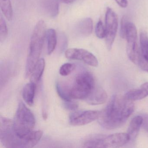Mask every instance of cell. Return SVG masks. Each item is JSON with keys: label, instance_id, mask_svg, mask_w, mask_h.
Masks as SVG:
<instances>
[{"label": "cell", "instance_id": "5bb4252c", "mask_svg": "<svg viewBox=\"0 0 148 148\" xmlns=\"http://www.w3.org/2000/svg\"><path fill=\"white\" fill-rule=\"evenodd\" d=\"M143 121V116H136L132 119L130 122L127 133L130 136V141H133L136 138L141 126H142Z\"/></svg>", "mask_w": 148, "mask_h": 148}, {"label": "cell", "instance_id": "44dd1931", "mask_svg": "<svg viewBox=\"0 0 148 148\" xmlns=\"http://www.w3.org/2000/svg\"><path fill=\"white\" fill-rule=\"evenodd\" d=\"M1 11L6 18L10 21L13 16L12 7L10 0H0Z\"/></svg>", "mask_w": 148, "mask_h": 148}, {"label": "cell", "instance_id": "5b68a950", "mask_svg": "<svg viewBox=\"0 0 148 148\" xmlns=\"http://www.w3.org/2000/svg\"><path fill=\"white\" fill-rule=\"evenodd\" d=\"M95 87L92 74L88 71L81 73L76 77L70 89V95L73 99H86Z\"/></svg>", "mask_w": 148, "mask_h": 148}, {"label": "cell", "instance_id": "9c48e42d", "mask_svg": "<svg viewBox=\"0 0 148 148\" xmlns=\"http://www.w3.org/2000/svg\"><path fill=\"white\" fill-rule=\"evenodd\" d=\"M101 111L86 110L76 112L72 113L69 118V122L74 126H81L90 123L98 119Z\"/></svg>", "mask_w": 148, "mask_h": 148}, {"label": "cell", "instance_id": "30bf717a", "mask_svg": "<svg viewBox=\"0 0 148 148\" xmlns=\"http://www.w3.org/2000/svg\"><path fill=\"white\" fill-rule=\"evenodd\" d=\"M130 136L126 132H119L106 136L103 139V148H118L128 143Z\"/></svg>", "mask_w": 148, "mask_h": 148}, {"label": "cell", "instance_id": "f1b7e54d", "mask_svg": "<svg viewBox=\"0 0 148 148\" xmlns=\"http://www.w3.org/2000/svg\"><path fill=\"white\" fill-rule=\"evenodd\" d=\"M118 5L123 8H125L128 5L127 0H115Z\"/></svg>", "mask_w": 148, "mask_h": 148}, {"label": "cell", "instance_id": "f546056e", "mask_svg": "<svg viewBox=\"0 0 148 148\" xmlns=\"http://www.w3.org/2000/svg\"><path fill=\"white\" fill-rule=\"evenodd\" d=\"M58 1L65 4H71L74 2L75 0H58Z\"/></svg>", "mask_w": 148, "mask_h": 148}, {"label": "cell", "instance_id": "e0dca14e", "mask_svg": "<svg viewBox=\"0 0 148 148\" xmlns=\"http://www.w3.org/2000/svg\"><path fill=\"white\" fill-rule=\"evenodd\" d=\"M93 30V21L91 18H86L80 21L77 26V31L79 34L84 37L91 34Z\"/></svg>", "mask_w": 148, "mask_h": 148}, {"label": "cell", "instance_id": "2e32d148", "mask_svg": "<svg viewBox=\"0 0 148 148\" xmlns=\"http://www.w3.org/2000/svg\"><path fill=\"white\" fill-rule=\"evenodd\" d=\"M106 135L95 134L85 138L83 143L84 148H103V139Z\"/></svg>", "mask_w": 148, "mask_h": 148}, {"label": "cell", "instance_id": "7a4b0ae2", "mask_svg": "<svg viewBox=\"0 0 148 148\" xmlns=\"http://www.w3.org/2000/svg\"><path fill=\"white\" fill-rule=\"evenodd\" d=\"M42 136L40 131L33 130L26 138H21L14 130L13 121L1 118L0 138L1 143L6 148H32L38 143Z\"/></svg>", "mask_w": 148, "mask_h": 148}, {"label": "cell", "instance_id": "7c38bea8", "mask_svg": "<svg viewBox=\"0 0 148 148\" xmlns=\"http://www.w3.org/2000/svg\"><path fill=\"white\" fill-rule=\"evenodd\" d=\"M107 98L108 95L104 89L101 87L95 86L86 100L89 104L97 105L104 103Z\"/></svg>", "mask_w": 148, "mask_h": 148}, {"label": "cell", "instance_id": "484cf974", "mask_svg": "<svg viewBox=\"0 0 148 148\" xmlns=\"http://www.w3.org/2000/svg\"><path fill=\"white\" fill-rule=\"evenodd\" d=\"M129 21L126 16H123L121 21V25H120V35L121 38H125V31L126 26Z\"/></svg>", "mask_w": 148, "mask_h": 148}, {"label": "cell", "instance_id": "ba28073f", "mask_svg": "<svg viewBox=\"0 0 148 148\" xmlns=\"http://www.w3.org/2000/svg\"><path fill=\"white\" fill-rule=\"evenodd\" d=\"M65 55L68 59L80 60L90 66L97 67L98 66V61L96 57L85 49L70 48L66 50Z\"/></svg>", "mask_w": 148, "mask_h": 148}, {"label": "cell", "instance_id": "4fadbf2b", "mask_svg": "<svg viewBox=\"0 0 148 148\" xmlns=\"http://www.w3.org/2000/svg\"><path fill=\"white\" fill-rule=\"evenodd\" d=\"M124 96L126 99L132 101L145 98L148 96V82L144 83L138 89L130 90Z\"/></svg>", "mask_w": 148, "mask_h": 148}, {"label": "cell", "instance_id": "7402d4cb", "mask_svg": "<svg viewBox=\"0 0 148 148\" xmlns=\"http://www.w3.org/2000/svg\"><path fill=\"white\" fill-rule=\"evenodd\" d=\"M56 90L59 96L64 101L72 100L70 95V89H67L60 84L58 83L56 85Z\"/></svg>", "mask_w": 148, "mask_h": 148}, {"label": "cell", "instance_id": "603a6c76", "mask_svg": "<svg viewBox=\"0 0 148 148\" xmlns=\"http://www.w3.org/2000/svg\"><path fill=\"white\" fill-rule=\"evenodd\" d=\"M8 35V28L6 23L2 15L0 18V41L4 42Z\"/></svg>", "mask_w": 148, "mask_h": 148}, {"label": "cell", "instance_id": "9a60e30c", "mask_svg": "<svg viewBox=\"0 0 148 148\" xmlns=\"http://www.w3.org/2000/svg\"><path fill=\"white\" fill-rule=\"evenodd\" d=\"M36 84L31 82L27 84L22 92V97L27 105L32 106L34 104V97L36 90Z\"/></svg>", "mask_w": 148, "mask_h": 148}, {"label": "cell", "instance_id": "ac0fdd59", "mask_svg": "<svg viewBox=\"0 0 148 148\" xmlns=\"http://www.w3.org/2000/svg\"><path fill=\"white\" fill-rule=\"evenodd\" d=\"M45 60L43 58L40 59L30 75L31 82L37 84L39 81L45 71Z\"/></svg>", "mask_w": 148, "mask_h": 148}, {"label": "cell", "instance_id": "4316f807", "mask_svg": "<svg viewBox=\"0 0 148 148\" xmlns=\"http://www.w3.org/2000/svg\"><path fill=\"white\" fill-rule=\"evenodd\" d=\"M64 106L65 107L66 109L71 110H75L76 109H77V104L75 102H73L72 100L69 101H64Z\"/></svg>", "mask_w": 148, "mask_h": 148}, {"label": "cell", "instance_id": "277c9868", "mask_svg": "<svg viewBox=\"0 0 148 148\" xmlns=\"http://www.w3.org/2000/svg\"><path fill=\"white\" fill-rule=\"evenodd\" d=\"M35 123V117L31 110L23 102L19 103L13 121V128L16 134L21 138H26L33 131Z\"/></svg>", "mask_w": 148, "mask_h": 148}, {"label": "cell", "instance_id": "8fae6325", "mask_svg": "<svg viewBox=\"0 0 148 148\" xmlns=\"http://www.w3.org/2000/svg\"><path fill=\"white\" fill-rule=\"evenodd\" d=\"M140 58L138 65L144 71L148 72V37L145 32L140 34Z\"/></svg>", "mask_w": 148, "mask_h": 148}, {"label": "cell", "instance_id": "d4e9b609", "mask_svg": "<svg viewBox=\"0 0 148 148\" xmlns=\"http://www.w3.org/2000/svg\"><path fill=\"white\" fill-rule=\"evenodd\" d=\"M96 35L99 38L103 39L105 38L106 29L101 21H99L96 25L95 28Z\"/></svg>", "mask_w": 148, "mask_h": 148}, {"label": "cell", "instance_id": "3957f363", "mask_svg": "<svg viewBox=\"0 0 148 148\" xmlns=\"http://www.w3.org/2000/svg\"><path fill=\"white\" fill-rule=\"evenodd\" d=\"M46 33L45 21L43 20L38 21L33 31L30 40L29 52L26 64V77H30L40 60Z\"/></svg>", "mask_w": 148, "mask_h": 148}, {"label": "cell", "instance_id": "d6986e66", "mask_svg": "<svg viewBox=\"0 0 148 148\" xmlns=\"http://www.w3.org/2000/svg\"><path fill=\"white\" fill-rule=\"evenodd\" d=\"M42 5L46 12L52 17L58 14L59 4L58 0H42Z\"/></svg>", "mask_w": 148, "mask_h": 148}, {"label": "cell", "instance_id": "83f0119b", "mask_svg": "<svg viewBox=\"0 0 148 148\" xmlns=\"http://www.w3.org/2000/svg\"><path fill=\"white\" fill-rule=\"evenodd\" d=\"M143 121L142 126L148 133V114L143 116Z\"/></svg>", "mask_w": 148, "mask_h": 148}, {"label": "cell", "instance_id": "ffe728a7", "mask_svg": "<svg viewBox=\"0 0 148 148\" xmlns=\"http://www.w3.org/2000/svg\"><path fill=\"white\" fill-rule=\"evenodd\" d=\"M47 52L48 55L53 53L57 44V35L54 29L51 28L47 32Z\"/></svg>", "mask_w": 148, "mask_h": 148}, {"label": "cell", "instance_id": "6da1fadb", "mask_svg": "<svg viewBox=\"0 0 148 148\" xmlns=\"http://www.w3.org/2000/svg\"><path fill=\"white\" fill-rule=\"evenodd\" d=\"M133 101L124 96L114 95L98 119L99 124L106 130H113L122 126L134 110Z\"/></svg>", "mask_w": 148, "mask_h": 148}, {"label": "cell", "instance_id": "cb8c5ba5", "mask_svg": "<svg viewBox=\"0 0 148 148\" xmlns=\"http://www.w3.org/2000/svg\"><path fill=\"white\" fill-rule=\"evenodd\" d=\"M76 68V65L71 63H66L61 66L60 69L59 73L60 75L64 77L70 75Z\"/></svg>", "mask_w": 148, "mask_h": 148}, {"label": "cell", "instance_id": "8992f818", "mask_svg": "<svg viewBox=\"0 0 148 148\" xmlns=\"http://www.w3.org/2000/svg\"><path fill=\"white\" fill-rule=\"evenodd\" d=\"M125 39L127 40L126 52L129 59L138 65L140 58V50L138 48L137 40V32L134 24L129 21L125 31Z\"/></svg>", "mask_w": 148, "mask_h": 148}, {"label": "cell", "instance_id": "52a82bcc", "mask_svg": "<svg viewBox=\"0 0 148 148\" xmlns=\"http://www.w3.org/2000/svg\"><path fill=\"white\" fill-rule=\"evenodd\" d=\"M119 19L117 14L110 8L106 9L105 17L106 44L109 51L112 48L118 27Z\"/></svg>", "mask_w": 148, "mask_h": 148}]
</instances>
